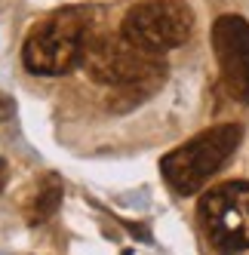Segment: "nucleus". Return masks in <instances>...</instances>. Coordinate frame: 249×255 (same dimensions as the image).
Returning a JSON list of instances; mask_svg holds the SVG:
<instances>
[{
    "instance_id": "7",
    "label": "nucleus",
    "mask_w": 249,
    "mask_h": 255,
    "mask_svg": "<svg viewBox=\"0 0 249 255\" xmlns=\"http://www.w3.org/2000/svg\"><path fill=\"white\" fill-rule=\"evenodd\" d=\"M59 203H62V185H59L56 175H49L43 185L37 188V197L31 200L28 222L31 225H40V222H46V218H52V212L59 209Z\"/></svg>"
},
{
    "instance_id": "2",
    "label": "nucleus",
    "mask_w": 249,
    "mask_h": 255,
    "mask_svg": "<svg viewBox=\"0 0 249 255\" xmlns=\"http://www.w3.org/2000/svg\"><path fill=\"white\" fill-rule=\"evenodd\" d=\"M96 34L93 12L83 6L56 9L52 15L31 25L22 43V65L31 74L59 77L83 62V49Z\"/></svg>"
},
{
    "instance_id": "3",
    "label": "nucleus",
    "mask_w": 249,
    "mask_h": 255,
    "mask_svg": "<svg viewBox=\"0 0 249 255\" xmlns=\"http://www.w3.org/2000/svg\"><path fill=\"white\" fill-rule=\"evenodd\" d=\"M240 141H243V126L237 123L212 126V129H203L185 144H179L175 151H169L160 160V172L175 194L185 197L197 194L231 160V154L240 148Z\"/></svg>"
},
{
    "instance_id": "6",
    "label": "nucleus",
    "mask_w": 249,
    "mask_h": 255,
    "mask_svg": "<svg viewBox=\"0 0 249 255\" xmlns=\"http://www.w3.org/2000/svg\"><path fill=\"white\" fill-rule=\"evenodd\" d=\"M212 52L222 83L240 105H249V22L243 15H219L212 25Z\"/></svg>"
},
{
    "instance_id": "5",
    "label": "nucleus",
    "mask_w": 249,
    "mask_h": 255,
    "mask_svg": "<svg viewBox=\"0 0 249 255\" xmlns=\"http://www.w3.org/2000/svg\"><path fill=\"white\" fill-rule=\"evenodd\" d=\"M200 222L206 240L225 255L249 249V181H222L200 200Z\"/></svg>"
},
{
    "instance_id": "4",
    "label": "nucleus",
    "mask_w": 249,
    "mask_h": 255,
    "mask_svg": "<svg viewBox=\"0 0 249 255\" xmlns=\"http://www.w3.org/2000/svg\"><path fill=\"white\" fill-rule=\"evenodd\" d=\"M120 31L141 49L163 56L191 40L194 12L185 0H145L123 15Z\"/></svg>"
},
{
    "instance_id": "9",
    "label": "nucleus",
    "mask_w": 249,
    "mask_h": 255,
    "mask_svg": "<svg viewBox=\"0 0 249 255\" xmlns=\"http://www.w3.org/2000/svg\"><path fill=\"white\" fill-rule=\"evenodd\" d=\"M6 175H9V169H6V160L0 157V191L6 188Z\"/></svg>"
},
{
    "instance_id": "1",
    "label": "nucleus",
    "mask_w": 249,
    "mask_h": 255,
    "mask_svg": "<svg viewBox=\"0 0 249 255\" xmlns=\"http://www.w3.org/2000/svg\"><path fill=\"white\" fill-rule=\"evenodd\" d=\"M80 65L86 68V74L96 83L126 89V93H135L138 99L151 96L166 77L163 56L141 49L123 31H117V34L114 31H96L83 49Z\"/></svg>"
},
{
    "instance_id": "8",
    "label": "nucleus",
    "mask_w": 249,
    "mask_h": 255,
    "mask_svg": "<svg viewBox=\"0 0 249 255\" xmlns=\"http://www.w3.org/2000/svg\"><path fill=\"white\" fill-rule=\"evenodd\" d=\"M9 117H12V99L0 93V123H3V120H9Z\"/></svg>"
}]
</instances>
